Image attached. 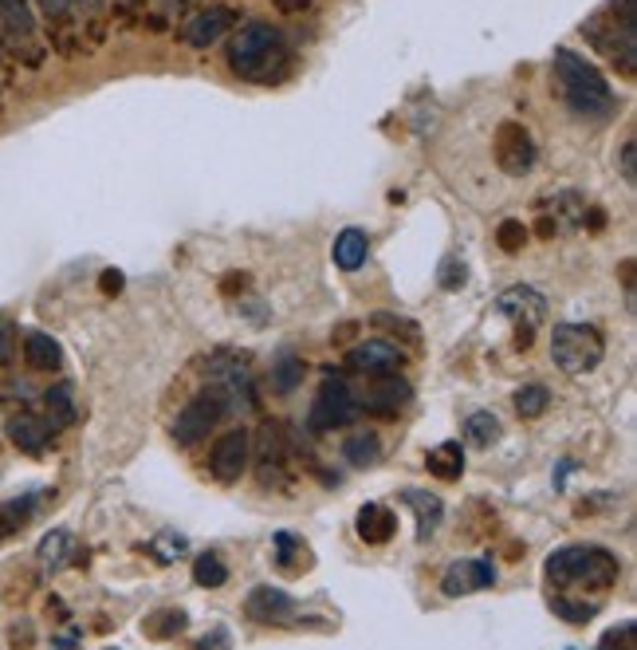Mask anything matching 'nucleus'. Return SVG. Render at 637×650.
<instances>
[{
  "label": "nucleus",
  "mask_w": 637,
  "mask_h": 650,
  "mask_svg": "<svg viewBox=\"0 0 637 650\" xmlns=\"http://www.w3.org/2000/svg\"><path fill=\"white\" fill-rule=\"evenodd\" d=\"M24 359H28V367H36V370H60L63 347L55 344L47 332H28L24 335Z\"/></svg>",
  "instance_id": "6ab92c4d"
},
{
  "label": "nucleus",
  "mask_w": 637,
  "mask_h": 650,
  "mask_svg": "<svg viewBox=\"0 0 637 650\" xmlns=\"http://www.w3.org/2000/svg\"><path fill=\"white\" fill-rule=\"evenodd\" d=\"M44 407H47V418H52L55 426H72L75 422V390L72 382H55V387L44 390Z\"/></svg>",
  "instance_id": "4be33fe9"
},
{
  "label": "nucleus",
  "mask_w": 637,
  "mask_h": 650,
  "mask_svg": "<svg viewBox=\"0 0 637 650\" xmlns=\"http://www.w3.org/2000/svg\"><path fill=\"white\" fill-rule=\"evenodd\" d=\"M500 312L520 327V344L528 347L535 327L548 319V300L539 296L535 289H528V284H516V289H508L500 296Z\"/></svg>",
  "instance_id": "6e6552de"
},
{
  "label": "nucleus",
  "mask_w": 637,
  "mask_h": 650,
  "mask_svg": "<svg viewBox=\"0 0 637 650\" xmlns=\"http://www.w3.org/2000/svg\"><path fill=\"white\" fill-rule=\"evenodd\" d=\"M394 528H397V516L390 513V509H382V505H367L359 513V536L367 544H386L390 536H394Z\"/></svg>",
  "instance_id": "aec40b11"
},
{
  "label": "nucleus",
  "mask_w": 637,
  "mask_h": 650,
  "mask_svg": "<svg viewBox=\"0 0 637 650\" xmlns=\"http://www.w3.org/2000/svg\"><path fill=\"white\" fill-rule=\"evenodd\" d=\"M252 458V438L248 430H229L216 438L213 453H209V470L216 481H241V473L248 470Z\"/></svg>",
  "instance_id": "9d476101"
},
{
  "label": "nucleus",
  "mask_w": 637,
  "mask_h": 650,
  "mask_svg": "<svg viewBox=\"0 0 637 650\" xmlns=\"http://www.w3.org/2000/svg\"><path fill=\"white\" fill-rule=\"evenodd\" d=\"M9 438H12V445L17 450H24V453H44L47 450V442H52V430H47L40 418H32V415H17L9 422Z\"/></svg>",
  "instance_id": "f3484780"
},
{
  "label": "nucleus",
  "mask_w": 637,
  "mask_h": 650,
  "mask_svg": "<svg viewBox=\"0 0 637 650\" xmlns=\"http://www.w3.org/2000/svg\"><path fill=\"white\" fill-rule=\"evenodd\" d=\"M551 611H555L563 623H575V627H583V623H591V619H594V607L591 604H575V599H555V604H551Z\"/></svg>",
  "instance_id": "c756f323"
},
{
  "label": "nucleus",
  "mask_w": 637,
  "mask_h": 650,
  "mask_svg": "<svg viewBox=\"0 0 637 650\" xmlns=\"http://www.w3.org/2000/svg\"><path fill=\"white\" fill-rule=\"evenodd\" d=\"M236 9H225V4H213V9H201L193 12V17L185 20V28H181V40H185L189 48H209V44H221V40L229 36L236 28Z\"/></svg>",
  "instance_id": "9b49d317"
},
{
  "label": "nucleus",
  "mask_w": 637,
  "mask_h": 650,
  "mask_svg": "<svg viewBox=\"0 0 637 650\" xmlns=\"http://www.w3.org/2000/svg\"><path fill=\"white\" fill-rule=\"evenodd\" d=\"M354 415H359V407H354L350 387L339 375H327L323 387H319V398H315V407H311V430H319V433L335 430V426L354 422Z\"/></svg>",
  "instance_id": "0eeeda50"
},
{
  "label": "nucleus",
  "mask_w": 637,
  "mask_h": 650,
  "mask_svg": "<svg viewBox=\"0 0 637 650\" xmlns=\"http://www.w3.org/2000/svg\"><path fill=\"white\" fill-rule=\"evenodd\" d=\"M123 289V276L118 272H103V292H118Z\"/></svg>",
  "instance_id": "58836bf2"
},
{
  "label": "nucleus",
  "mask_w": 637,
  "mask_h": 650,
  "mask_svg": "<svg viewBox=\"0 0 637 650\" xmlns=\"http://www.w3.org/2000/svg\"><path fill=\"white\" fill-rule=\"evenodd\" d=\"M405 501L422 509V528H417V536L425 541V536H429L433 528H437V521H440V501L429 497V493H417V489H413V493H405Z\"/></svg>",
  "instance_id": "bb28decb"
},
{
  "label": "nucleus",
  "mask_w": 637,
  "mask_h": 650,
  "mask_svg": "<svg viewBox=\"0 0 637 650\" xmlns=\"http://www.w3.org/2000/svg\"><path fill=\"white\" fill-rule=\"evenodd\" d=\"M193 650H233V647H229V631H225V627H216V631L205 635V639H201Z\"/></svg>",
  "instance_id": "e433bc0d"
},
{
  "label": "nucleus",
  "mask_w": 637,
  "mask_h": 650,
  "mask_svg": "<svg viewBox=\"0 0 637 650\" xmlns=\"http://www.w3.org/2000/svg\"><path fill=\"white\" fill-rule=\"evenodd\" d=\"M374 324H378V327H402V332L410 335V339H417V324H413V319H397V316H386V312H378Z\"/></svg>",
  "instance_id": "c9c22d12"
},
{
  "label": "nucleus",
  "mask_w": 637,
  "mask_h": 650,
  "mask_svg": "<svg viewBox=\"0 0 637 650\" xmlns=\"http://www.w3.org/2000/svg\"><path fill=\"white\" fill-rule=\"evenodd\" d=\"M606 355V344H602L598 327L591 324H559L551 332V359L563 375H586L594 370Z\"/></svg>",
  "instance_id": "20e7f679"
},
{
  "label": "nucleus",
  "mask_w": 637,
  "mask_h": 650,
  "mask_svg": "<svg viewBox=\"0 0 637 650\" xmlns=\"http://www.w3.org/2000/svg\"><path fill=\"white\" fill-rule=\"evenodd\" d=\"M555 80L566 107L575 111L578 118H606L614 111V91L606 83V75L594 64H586L583 55L571 52V48H559L555 52Z\"/></svg>",
  "instance_id": "f03ea898"
},
{
  "label": "nucleus",
  "mask_w": 637,
  "mask_h": 650,
  "mask_svg": "<svg viewBox=\"0 0 637 650\" xmlns=\"http://www.w3.org/2000/svg\"><path fill=\"white\" fill-rule=\"evenodd\" d=\"M410 398H413V387L405 379H394V375H378L374 387H367L359 398H354V407L367 410V415L390 418V415H397V410H402Z\"/></svg>",
  "instance_id": "f8f14e48"
},
{
  "label": "nucleus",
  "mask_w": 637,
  "mask_h": 650,
  "mask_svg": "<svg viewBox=\"0 0 637 650\" xmlns=\"http://www.w3.org/2000/svg\"><path fill=\"white\" fill-rule=\"evenodd\" d=\"M193 579H198L201 587H225L229 584V568L221 564V556L205 552V556H198V560H193Z\"/></svg>",
  "instance_id": "393cba45"
},
{
  "label": "nucleus",
  "mask_w": 637,
  "mask_h": 650,
  "mask_svg": "<svg viewBox=\"0 0 637 650\" xmlns=\"http://www.w3.org/2000/svg\"><path fill=\"white\" fill-rule=\"evenodd\" d=\"M367 256H370V237L362 229H342L335 237V264L342 272H359L367 264Z\"/></svg>",
  "instance_id": "a211bd4d"
},
{
  "label": "nucleus",
  "mask_w": 637,
  "mask_h": 650,
  "mask_svg": "<svg viewBox=\"0 0 637 650\" xmlns=\"http://www.w3.org/2000/svg\"><path fill=\"white\" fill-rule=\"evenodd\" d=\"M548 402H551V390L539 387V382L516 390V410H520L523 418H539L543 410H548Z\"/></svg>",
  "instance_id": "a878e982"
},
{
  "label": "nucleus",
  "mask_w": 637,
  "mask_h": 650,
  "mask_svg": "<svg viewBox=\"0 0 637 650\" xmlns=\"http://www.w3.org/2000/svg\"><path fill=\"white\" fill-rule=\"evenodd\" d=\"M429 473L433 478H440V481H457L460 473H465V450H460L457 442H445V445H437V450L429 453Z\"/></svg>",
  "instance_id": "412c9836"
},
{
  "label": "nucleus",
  "mask_w": 637,
  "mask_h": 650,
  "mask_svg": "<svg viewBox=\"0 0 637 650\" xmlns=\"http://www.w3.org/2000/svg\"><path fill=\"white\" fill-rule=\"evenodd\" d=\"M229 415V402L221 390H201L193 402H185V407L178 410V418H173V442L178 445H198L205 442L209 433L216 430V422Z\"/></svg>",
  "instance_id": "39448f33"
},
{
  "label": "nucleus",
  "mask_w": 637,
  "mask_h": 650,
  "mask_svg": "<svg viewBox=\"0 0 637 650\" xmlns=\"http://www.w3.org/2000/svg\"><path fill=\"white\" fill-rule=\"evenodd\" d=\"M342 453H347L350 465H359V470H367V465H374L378 461V438L367 430L350 433L347 442H342Z\"/></svg>",
  "instance_id": "b1692460"
},
{
  "label": "nucleus",
  "mask_w": 637,
  "mask_h": 650,
  "mask_svg": "<svg viewBox=\"0 0 637 650\" xmlns=\"http://www.w3.org/2000/svg\"><path fill=\"white\" fill-rule=\"evenodd\" d=\"M181 627H185V615H181V611H166L162 619H150V623H146V631H150L153 639H170V635H178Z\"/></svg>",
  "instance_id": "2f4dec72"
},
{
  "label": "nucleus",
  "mask_w": 637,
  "mask_h": 650,
  "mask_svg": "<svg viewBox=\"0 0 637 650\" xmlns=\"http://www.w3.org/2000/svg\"><path fill=\"white\" fill-rule=\"evenodd\" d=\"M12 355V324H0V363H9Z\"/></svg>",
  "instance_id": "4c0bfd02"
},
{
  "label": "nucleus",
  "mask_w": 637,
  "mask_h": 650,
  "mask_svg": "<svg viewBox=\"0 0 637 650\" xmlns=\"http://www.w3.org/2000/svg\"><path fill=\"white\" fill-rule=\"evenodd\" d=\"M402 347H394L390 339H367V344H359V347H350V355H347V363L354 370H362V375H394L397 367H402Z\"/></svg>",
  "instance_id": "ddd939ff"
},
{
  "label": "nucleus",
  "mask_w": 637,
  "mask_h": 650,
  "mask_svg": "<svg viewBox=\"0 0 637 650\" xmlns=\"http://www.w3.org/2000/svg\"><path fill=\"white\" fill-rule=\"evenodd\" d=\"M229 67L248 83H276L288 75L291 67V48L284 32L264 20H248V24L229 32Z\"/></svg>",
  "instance_id": "f257e3e1"
},
{
  "label": "nucleus",
  "mask_w": 637,
  "mask_h": 650,
  "mask_svg": "<svg viewBox=\"0 0 637 650\" xmlns=\"http://www.w3.org/2000/svg\"><path fill=\"white\" fill-rule=\"evenodd\" d=\"M244 611L256 623H288L291 615H296V599L276 591V587H256L248 596V604H244Z\"/></svg>",
  "instance_id": "2eb2a0df"
},
{
  "label": "nucleus",
  "mask_w": 637,
  "mask_h": 650,
  "mask_svg": "<svg viewBox=\"0 0 637 650\" xmlns=\"http://www.w3.org/2000/svg\"><path fill=\"white\" fill-rule=\"evenodd\" d=\"M468 438H473L476 445H492L496 438H500V418L488 415V410L473 415V418H468Z\"/></svg>",
  "instance_id": "cd10ccee"
},
{
  "label": "nucleus",
  "mask_w": 637,
  "mask_h": 650,
  "mask_svg": "<svg viewBox=\"0 0 637 650\" xmlns=\"http://www.w3.org/2000/svg\"><path fill=\"white\" fill-rule=\"evenodd\" d=\"M304 359H296V355H279L276 363H272V387H276V395H291V390L304 387Z\"/></svg>",
  "instance_id": "5701e85b"
},
{
  "label": "nucleus",
  "mask_w": 637,
  "mask_h": 650,
  "mask_svg": "<svg viewBox=\"0 0 637 650\" xmlns=\"http://www.w3.org/2000/svg\"><path fill=\"white\" fill-rule=\"evenodd\" d=\"M539 146L531 138V130L523 123H500L496 130V166L512 178H523V174L535 170Z\"/></svg>",
  "instance_id": "423d86ee"
},
{
  "label": "nucleus",
  "mask_w": 637,
  "mask_h": 650,
  "mask_svg": "<svg viewBox=\"0 0 637 650\" xmlns=\"http://www.w3.org/2000/svg\"><path fill=\"white\" fill-rule=\"evenodd\" d=\"M36 9H32V0H0V28L17 40H32L36 36Z\"/></svg>",
  "instance_id": "dca6fc26"
},
{
  "label": "nucleus",
  "mask_w": 637,
  "mask_h": 650,
  "mask_svg": "<svg viewBox=\"0 0 637 650\" xmlns=\"http://www.w3.org/2000/svg\"><path fill=\"white\" fill-rule=\"evenodd\" d=\"M618 166H622V178L634 186V181H637V143H634V138H626V143H622Z\"/></svg>",
  "instance_id": "72a5a7b5"
},
{
  "label": "nucleus",
  "mask_w": 637,
  "mask_h": 650,
  "mask_svg": "<svg viewBox=\"0 0 637 650\" xmlns=\"http://www.w3.org/2000/svg\"><path fill=\"white\" fill-rule=\"evenodd\" d=\"M492 584H496V568L488 560H460L445 572L440 591L449 599H457V596H473V591H485V587H492Z\"/></svg>",
  "instance_id": "4468645a"
},
{
  "label": "nucleus",
  "mask_w": 637,
  "mask_h": 650,
  "mask_svg": "<svg viewBox=\"0 0 637 650\" xmlns=\"http://www.w3.org/2000/svg\"><path fill=\"white\" fill-rule=\"evenodd\" d=\"M32 9H36V17L63 20L67 12H72V0H32Z\"/></svg>",
  "instance_id": "f704fd0d"
},
{
  "label": "nucleus",
  "mask_w": 637,
  "mask_h": 650,
  "mask_svg": "<svg viewBox=\"0 0 637 650\" xmlns=\"http://www.w3.org/2000/svg\"><path fill=\"white\" fill-rule=\"evenodd\" d=\"M72 4H83V9H103L107 0H72Z\"/></svg>",
  "instance_id": "ea45409f"
},
{
  "label": "nucleus",
  "mask_w": 637,
  "mask_h": 650,
  "mask_svg": "<svg viewBox=\"0 0 637 650\" xmlns=\"http://www.w3.org/2000/svg\"><path fill=\"white\" fill-rule=\"evenodd\" d=\"M548 579L559 587L571 584H594L611 587L618 579V560L598 544H566V548L548 556Z\"/></svg>",
  "instance_id": "7ed1b4c3"
},
{
  "label": "nucleus",
  "mask_w": 637,
  "mask_h": 650,
  "mask_svg": "<svg viewBox=\"0 0 637 650\" xmlns=\"http://www.w3.org/2000/svg\"><path fill=\"white\" fill-rule=\"evenodd\" d=\"M523 237H528V229H523L520 221H503L500 233H496V244H500L503 253H520V249H523Z\"/></svg>",
  "instance_id": "7c9ffc66"
},
{
  "label": "nucleus",
  "mask_w": 637,
  "mask_h": 650,
  "mask_svg": "<svg viewBox=\"0 0 637 650\" xmlns=\"http://www.w3.org/2000/svg\"><path fill=\"white\" fill-rule=\"evenodd\" d=\"M256 478L261 485H288V445H284V433L279 426H261L256 433Z\"/></svg>",
  "instance_id": "1a4fd4ad"
},
{
  "label": "nucleus",
  "mask_w": 637,
  "mask_h": 650,
  "mask_svg": "<svg viewBox=\"0 0 637 650\" xmlns=\"http://www.w3.org/2000/svg\"><path fill=\"white\" fill-rule=\"evenodd\" d=\"M67 544H72V536L63 533V528L47 533V536H44V544H40V560H44L47 568H60V564L67 560Z\"/></svg>",
  "instance_id": "c85d7f7f"
},
{
  "label": "nucleus",
  "mask_w": 637,
  "mask_h": 650,
  "mask_svg": "<svg viewBox=\"0 0 637 650\" xmlns=\"http://www.w3.org/2000/svg\"><path fill=\"white\" fill-rule=\"evenodd\" d=\"M465 276H468L465 264H460L457 256H449V261L440 264V276H437V281H440V289H460V284H465Z\"/></svg>",
  "instance_id": "473e14b6"
},
{
  "label": "nucleus",
  "mask_w": 637,
  "mask_h": 650,
  "mask_svg": "<svg viewBox=\"0 0 637 650\" xmlns=\"http://www.w3.org/2000/svg\"><path fill=\"white\" fill-rule=\"evenodd\" d=\"M166 4H178V9H185V4H189V0H166Z\"/></svg>",
  "instance_id": "a19ab883"
}]
</instances>
